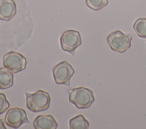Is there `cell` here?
I'll return each mask as SVG.
<instances>
[{
  "label": "cell",
  "instance_id": "obj_5",
  "mask_svg": "<svg viewBox=\"0 0 146 129\" xmlns=\"http://www.w3.org/2000/svg\"><path fill=\"white\" fill-rule=\"evenodd\" d=\"M3 65L13 73H16L26 69L27 61L26 57L19 52L10 51L3 57Z\"/></svg>",
  "mask_w": 146,
  "mask_h": 129
},
{
  "label": "cell",
  "instance_id": "obj_14",
  "mask_svg": "<svg viewBox=\"0 0 146 129\" xmlns=\"http://www.w3.org/2000/svg\"><path fill=\"white\" fill-rule=\"evenodd\" d=\"M10 107V103L4 93H0V114L5 113Z\"/></svg>",
  "mask_w": 146,
  "mask_h": 129
},
{
  "label": "cell",
  "instance_id": "obj_10",
  "mask_svg": "<svg viewBox=\"0 0 146 129\" xmlns=\"http://www.w3.org/2000/svg\"><path fill=\"white\" fill-rule=\"evenodd\" d=\"M14 75L11 71L5 67L0 68V89L5 90L13 85Z\"/></svg>",
  "mask_w": 146,
  "mask_h": 129
},
{
  "label": "cell",
  "instance_id": "obj_16",
  "mask_svg": "<svg viewBox=\"0 0 146 129\" xmlns=\"http://www.w3.org/2000/svg\"><path fill=\"white\" fill-rule=\"evenodd\" d=\"M145 42H146V40H145Z\"/></svg>",
  "mask_w": 146,
  "mask_h": 129
},
{
  "label": "cell",
  "instance_id": "obj_8",
  "mask_svg": "<svg viewBox=\"0 0 146 129\" xmlns=\"http://www.w3.org/2000/svg\"><path fill=\"white\" fill-rule=\"evenodd\" d=\"M16 13L17 5L14 0H0V20L9 21Z\"/></svg>",
  "mask_w": 146,
  "mask_h": 129
},
{
  "label": "cell",
  "instance_id": "obj_6",
  "mask_svg": "<svg viewBox=\"0 0 146 129\" xmlns=\"http://www.w3.org/2000/svg\"><path fill=\"white\" fill-rule=\"evenodd\" d=\"M74 69L67 61H63L53 68L52 74L56 84L70 86V79L74 74Z\"/></svg>",
  "mask_w": 146,
  "mask_h": 129
},
{
  "label": "cell",
  "instance_id": "obj_2",
  "mask_svg": "<svg viewBox=\"0 0 146 129\" xmlns=\"http://www.w3.org/2000/svg\"><path fill=\"white\" fill-rule=\"evenodd\" d=\"M69 101L78 109H87L95 101L92 90L84 87L72 89L69 92Z\"/></svg>",
  "mask_w": 146,
  "mask_h": 129
},
{
  "label": "cell",
  "instance_id": "obj_13",
  "mask_svg": "<svg viewBox=\"0 0 146 129\" xmlns=\"http://www.w3.org/2000/svg\"><path fill=\"white\" fill-rule=\"evenodd\" d=\"M86 3L90 9L98 11L108 4V0H86Z\"/></svg>",
  "mask_w": 146,
  "mask_h": 129
},
{
  "label": "cell",
  "instance_id": "obj_9",
  "mask_svg": "<svg viewBox=\"0 0 146 129\" xmlns=\"http://www.w3.org/2000/svg\"><path fill=\"white\" fill-rule=\"evenodd\" d=\"M35 129H56L58 123L52 115H39L33 121Z\"/></svg>",
  "mask_w": 146,
  "mask_h": 129
},
{
  "label": "cell",
  "instance_id": "obj_1",
  "mask_svg": "<svg viewBox=\"0 0 146 129\" xmlns=\"http://www.w3.org/2000/svg\"><path fill=\"white\" fill-rule=\"evenodd\" d=\"M27 108L34 113L47 110L51 102V98L48 92L38 90L34 93H25Z\"/></svg>",
  "mask_w": 146,
  "mask_h": 129
},
{
  "label": "cell",
  "instance_id": "obj_3",
  "mask_svg": "<svg viewBox=\"0 0 146 129\" xmlns=\"http://www.w3.org/2000/svg\"><path fill=\"white\" fill-rule=\"evenodd\" d=\"M132 35V34H125L120 30H116L108 35L107 41L112 51L122 53L131 47Z\"/></svg>",
  "mask_w": 146,
  "mask_h": 129
},
{
  "label": "cell",
  "instance_id": "obj_4",
  "mask_svg": "<svg viewBox=\"0 0 146 129\" xmlns=\"http://www.w3.org/2000/svg\"><path fill=\"white\" fill-rule=\"evenodd\" d=\"M60 43L62 50L74 56L76 49L82 44L80 34L76 30H66L60 36Z\"/></svg>",
  "mask_w": 146,
  "mask_h": 129
},
{
  "label": "cell",
  "instance_id": "obj_15",
  "mask_svg": "<svg viewBox=\"0 0 146 129\" xmlns=\"http://www.w3.org/2000/svg\"><path fill=\"white\" fill-rule=\"evenodd\" d=\"M0 129H6L2 118L0 119Z\"/></svg>",
  "mask_w": 146,
  "mask_h": 129
},
{
  "label": "cell",
  "instance_id": "obj_7",
  "mask_svg": "<svg viewBox=\"0 0 146 129\" xmlns=\"http://www.w3.org/2000/svg\"><path fill=\"white\" fill-rule=\"evenodd\" d=\"M26 111L21 107L10 108L5 116V123L9 127L18 128L23 123H29Z\"/></svg>",
  "mask_w": 146,
  "mask_h": 129
},
{
  "label": "cell",
  "instance_id": "obj_12",
  "mask_svg": "<svg viewBox=\"0 0 146 129\" xmlns=\"http://www.w3.org/2000/svg\"><path fill=\"white\" fill-rule=\"evenodd\" d=\"M133 28L139 37L146 39V18L137 19L133 24Z\"/></svg>",
  "mask_w": 146,
  "mask_h": 129
},
{
  "label": "cell",
  "instance_id": "obj_11",
  "mask_svg": "<svg viewBox=\"0 0 146 129\" xmlns=\"http://www.w3.org/2000/svg\"><path fill=\"white\" fill-rule=\"evenodd\" d=\"M70 129H88L90 126L88 121L82 114H79L69 120Z\"/></svg>",
  "mask_w": 146,
  "mask_h": 129
}]
</instances>
